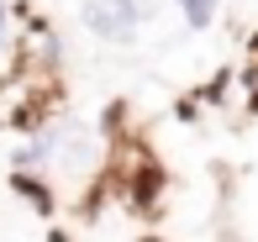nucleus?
Listing matches in <instances>:
<instances>
[{
	"label": "nucleus",
	"instance_id": "nucleus-1",
	"mask_svg": "<svg viewBox=\"0 0 258 242\" xmlns=\"http://www.w3.org/2000/svg\"><path fill=\"white\" fill-rule=\"evenodd\" d=\"M148 0H85L79 6V21H85L95 37H105V42H126L137 27L148 21Z\"/></svg>",
	"mask_w": 258,
	"mask_h": 242
},
{
	"label": "nucleus",
	"instance_id": "nucleus-2",
	"mask_svg": "<svg viewBox=\"0 0 258 242\" xmlns=\"http://www.w3.org/2000/svg\"><path fill=\"white\" fill-rule=\"evenodd\" d=\"M11 184H16V190H21V195H27V200H32V205H37V211H42V216H53V195H48V190H42V184H37V179H27V174H11Z\"/></svg>",
	"mask_w": 258,
	"mask_h": 242
},
{
	"label": "nucleus",
	"instance_id": "nucleus-3",
	"mask_svg": "<svg viewBox=\"0 0 258 242\" xmlns=\"http://www.w3.org/2000/svg\"><path fill=\"white\" fill-rule=\"evenodd\" d=\"M174 6L184 11L190 27H211V21H216V0H174Z\"/></svg>",
	"mask_w": 258,
	"mask_h": 242
},
{
	"label": "nucleus",
	"instance_id": "nucleus-4",
	"mask_svg": "<svg viewBox=\"0 0 258 242\" xmlns=\"http://www.w3.org/2000/svg\"><path fill=\"white\" fill-rule=\"evenodd\" d=\"M0 48H6V6H0Z\"/></svg>",
	"mask_w": 258,
	"mask_h": 242
},
{
	"label": "nucleus",
	"instance_id": "nucleus-5",
	"mask_svg": "<svg viewBox=\"0 0 258 242\" xmlns=\"http://www.w3.org/2000/svg\"><path fill=\"white\" fill-rule=\"evenodd\" d=\"M143 242H163V237H143Z\"/></svg>",
	"mask_w": 258,
	"mask_h": 242
}]
</instances>
